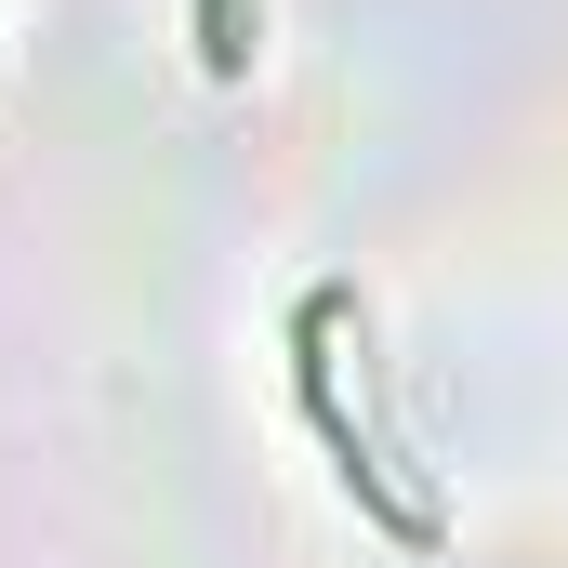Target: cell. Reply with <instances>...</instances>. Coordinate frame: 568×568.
Here are the masks:
<instances>
[{
    "mask_svg": "<svg viewBox=\"0 0 568 568\" xmlns=\"http://www.w3.org/2000/svg\"><path fill=\"white\" fill-rule=\"evenodd\" d=\"M199 67H212V80L252 67V13H239V0H199Z\"/></svg>",
    "mask_w": 568,
    "mask_h": 568,
    "instance_id": "6da1fadb",
    "label": "cell"
}]
</instances>
